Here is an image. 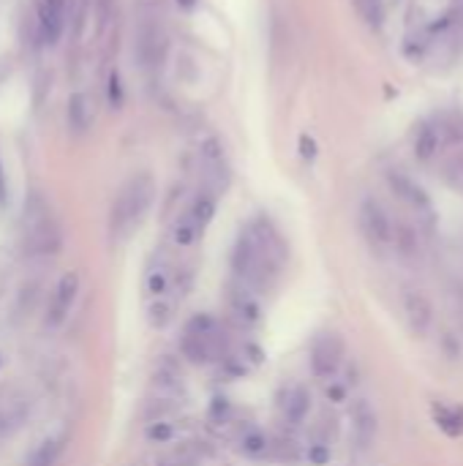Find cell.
<instances>
[{
  "instance_id": "cell-10",
  "label": "cell",
  "mask_w": 463,
  "mask_h": 466,
  "mask_svg": "<svg viewBox=\"0 0 463 466\" xmlns=\"http://www.w3.org/2000/svg\"><path fill=\"white\" fill-rule=\"evenodd\" d=\"M401 306H404V317L409 322V330L415 336H428V330L434 328V303L423 289H404L401 295Z\"/></svg>"
},
{
  "instance_id": "cell-6",
  "label": "cell",
  "mask_w": 463,
  "mask_h": 466,
  "mask_svg": "<svg viewBox=\"0 0 463 466\" xmlns=\"http://www.w3.org/2000/svg\"><path fill=\"white\" fill-rule=\"evenodd\" d=\"M347 358V344L338 333H317L311 341V374L317 380H333Z\"/></svg>"
},
{
  "instance_id": "cell-29",
  "label": "cell",
  "mask_w": 463,
  "mask_h": 466,
  "mask_svg": "<svg viewBox=\"0 0 463 466\" xmlns=\"http://www.w3.org/2000/svg\"><path fill=\"white\" fill-rule=\"evenodd\" d=\"M306 459L314 466H325L330 461V445H327V442H314V445H308Z\"/></svg>"
},
{
  "instance_id": "cell-7",
  "label": "cell",
  "mask_w": 463,
  "mask_h": 466,
  "mask_svg": "<svg viewBox=\"0 0 463 466\" xmlns=\"http://www.w3.org/2000/svg\"><path fill=\"white\" fill-rule=\"evenodd\" d=\"M202 156V172H205V188L216 197H224V191L232 183V172L226 164V153L224 145L218 139H207L199 150Z\"/></svg>"
},
{
  "instance_id": "cell-4",
  "label": "cell",
  "mask_w": 463,
  "mask_h": 466,
  "mask_svg": "<svg viewBox=\"0 0 463 466\" xmlns=\"http://www.w3.org/2000/svg\"><path fill=\"white\" fill-rule=\"evenodd\" d=\"M180 350L191 363H210L221 350V328H218V322L213 317H207V314L194 317L186 325Z\"/></svg>"
},
{
  "instance_id": "cell-28",
  "label": "cell",
  "mask_w": 463,
  "mask_h": 466,
  "mask_svg": "<svg viewBox=\"0 0 463 466\" xmlns=\"http://www.w3.org/2000/svg\"><path fill=\"white\" fill-rule=\"evenodd\" d=\"M145 434H147L150 442L164 445V442H172L177 437V429L172 423H166V420H153V423H147V431Z\"/></svg>"
},
{
  "instance_id": "cell-11",
  "label": "cell",
  "mask_w": 463,
  "mask_h": 466,
  "mask_svg": "<svg viewBox=\"0 0 463 466\" xmlns=\"http://www.w3.org/2000/svg\"><path fill=\"white\" fill-rule=\"evenodd\" d=\"M175 273H177V268L172 265V259L164 251H158L153 257V262L147 265V273H145V295H147V300L172 298V292H175Z\"/></svg>"
},
{
  "instance_id": "cell-27",
  "label": "cell",
  "mask_w": 463,
  "mask_h": 466,
  "mask_svg": "<svg viewBox=\"0 0 463 466\" xmlns=\"http://www.w3.org/2000/svg\"><path fill=\"white\" fill-rule=\"evenodd\" d=\"M442 126V137H445V147L448 145H463V115L461 112H448L439 117Z\"/></svg>"
},
{
  "instance_id": "cell-1",
  "label": "cell",
  "mask_w": 463,
  "mask_h": 466,
  "mask_svg": "<svg viewBox=\"0 0 463 466\" xmlns=\"http://www.w3.org/2000/svg\"><path fill=\"white\" fill-rule=\"evenodd\" d=\"M153 202H156V180H153V175H147V172L131 175L120 186V191H117L115 202H112V210H109V232H112V238L115 240H128L139 229V224L147 218Z\"/></svg>"
},
{
  "instance_id": "cell-31",
  "label": "cell",
  "mask_w": 463,
  "mask_h": 466,
  "mask_svg": "<svg viewBox=\"0 0 463 466\" xmlns=\"http://www.w3.org/2000/svg\"><path fill=\"white\" fill-rule=\"evenodd\" d=\"M300 156L306 158V161H314L317 158V142L311 139V137H300Z\"/></svg>"
},
{
  "instance_id": "cell-21",
  "label": "cell",
  "mask_w": 463,
  "mask_h": 466,
  "mask_svg": "<svg viewBox=\"0 0 463 466\" xmlns=\"http://www.w3.org/2000/svg\"><path fill=\"white\" fill-rule=\"evenodd\" d=\"M434 420L448 437H463V407L458 404H434Z\"/></svg>"
},
{
  "instance_id": "cell-8",
  "label": "cell",
  "mask_w": 463,
  "mask_h": 466,
  "mask_svg": "<svg viewBox=\"0 0 463 466\" xmlns=\"http://www.w3.org/2000/svg\"><path fill=\"white\" fill-rule=\"evenodd\" d=\"M388 183H390L393 194H396L404 205H409L420 218L434 221V202H431L428 191H426L418 180H412V177H409L407 172H401V169H390V172H388Z\"/></svg>"
},
{
  "instance_id": "cell-14",
  "label": "cell",
  "mask_w": 463,
  "mask_h": 466,
  "mask_svg": "<svg viewBox=\"0 0 463 466\" xmlns=\"http://www.w3.org/2000/svg\"><path fill=\"white\" fill-rule=\"evenodd\" d=\"M259 292H254L248 284H243V281H237L235 287H232V295H229V309H232V314H235V319L240 322V325H248V328H254V325H259V319H262V306H259V298H257Z\"/></svg>"
},
{
  "instance_id": "cell-22",
  "label": "cell",
  "mask_w": 463,
  "mask_h": 466,
  "mask_svg": "<svg viewBox=\"0 0 463 466\" xmlns=\"http://www.w3.org/2000/svg\"><path fill=\"white\" fill-rule=\"evenodd\" d=\"M237 448L246 459H265L270 453V437L259 429H246L237 440Z\"/></svg>"
},
{
  "instance_id": "cell-2",
  "label": "cell",
  "mask_w": 463,
  "mask_h": 466,
  "mask_svg": "<svg viewBox=\"0 0 463 466\" xmlns=\"http://www.w3.org/2000/svg\"><path fill=\"white\" fill-rule=\"evenodd\" d=\"M22 243L30 257H49L60 248V227L41 197H30L22 216Z\"/></svg>"
},
{
  "instance_id": "cell-19",
  "label": "cell",
  "mask_w": 463,
  "mask_h": 466,
  "mask_svg": "<svg viewBox=\"0 0 463 466\" xmlns=\"http://www.w3.org/2000/svg\"><path fill=\"white\" fill-rule=\"evenodd\" d=\"M93 115H96L93 98L87 93H74L68 101V126L74 131H87L93 123Z\"/></svg>"
},
{
  "instance_id": "cell-17",
  "label": "cell",
  "mask_w": 463,
  "mask_h": 466,
  "mask_svg": "<svg viewBox=\"0 0 463 466\" xmlns=\"http://www.w3.org/2000/svg\"><path fill=\"white\" fill-rule=\"evenodd\" d=\"M352 420H355V442H357V448L368 451L374 445V440H377V412L371 410L368 401H357Z\"/></svg>"
},
{
  "instance_id": "cell-24",
  "label": "cell",
  "mask_w": 463,
  "mask_h": 466,
  "mask_svg": "<svg viewBox=\"0 0 463 466\" xmlns=\"http://www.w3.org/2000/svg\"><path fill=\"white\" fill-rule=\"evenodd\" d=\"M404 259L415 262L420 257V235L412 224H396V246H393Z\"/></svg>"
},
{
  "instance_id": "cell-25",
  "label": "cell",
  "mask_w": 463,
  "mask_h": 466,
  "mask_svg": "<svg viewBox=\"0 0 463 466\" xmlns=\"http://www.w3.org/2000/svg\"><path fill=\"white\" fill-rule=\"evenodd\" d=\"M175 309H177V303H175V298H161V300H147V322L153 325V328H166L172 319H175Z\"/></svg>"
},
{
  "instance_id": "cell-26",
  "label": "cell",
  "mask_w": 463,
  "mask_h": 466,
  "mask_svg": "<svg viewBox=\"0 0 463 466\" xmlns=\"http://www.w3.org/2000/svg\"><path fill=\"white\" fill-rule=\"evenodd\" d=\"M352 3H355L357 16H360L368 27L379 30V27L385 25V0H352Z\"/></svg>"
},
{
  "instance_id": "cell-16",
  "label": "cell",
  "mask_w": 463,
  "mask_h": 466,
  "mask_svg": "<svg viewBox=\"0 0 463 466\" xmlns=\"http://www.w3.org/2000/svg\"><path fill=\"white\" fill-rule=\"evenodd\" d=\"M281 412H284V420L289 423V429H300L311 412V393L303 385H295L287 393V399L281 401Z\"/></svg>"
},
{
  "instance_id": "cell-23",
  "label": "cell",
  "mask_w": 463,
  "mask_h": 466,
  "mask_svg": "<svg viewBox=\"0 0 463 466\" xmlns=\"http://www.w3.org/2000/svg\"><path fill=\"white\" fill-rule=\"evenodd\" d=\"M199 238H202V229H199L186 213H180V218H177V221L172 224V229H169L172 246H175V248H191Z\"/></svg>"
},
{
  "instance_id": "cell-5",
  "label": "cell",
  "mask_w": 463,
  "mask_h": 466,
  "mask_svg": "<svg viewBox=\"0 0 463 466\" xmlns=\"http://www.w3.org/2000/svg\"><path fill=\"white\" fill-rule=\"evenodd\" d=\"M134 52H136V63L145 71H158L164 66L166 52H169V35L156 16H142L136 22Z\"/></svg>"
},
{
  "instance_id": "cell-15",
  "label": "cell",
  "mask_w": 463,
  "mask_h": 466,
  "mask_svg": "<svg viewBox=\"0 0 463 466\" xmlns=\"http://www.w3.org/2000/svg\"><path fill=\"white\" fill-rule=\"evenodd\" d=\"M445 147V137H442V126L439 120H426L420 123V128L415 131V142H412V153L418 161L428 164L439 156V150Z\"/></svg>"
},
{
  "instance_id": "cell-12",
  "label": "cell",
  "mask_w": 463,
  "mask_h": 466,
  "mask_svg": "<svg viewBox=\"0 0 463 466\" xmlns=\"http://www.w3.org/2000/svg\"><path fill=\"white\" fill-rule=\"evenodd\" d=\"M76 295H79V276L74 270H68L57 281V287H55V292L49 298V309H46V325L49 328H60L65 322L68 311L74 309Z\"/></svg>"
},
{
  "instance_id": "cell-20",
  "label": "cell",
  "mask_w": 463,
  "mask_h": 466,
  "mask_svg": "<svg viewBox=\"0 0 463 466\" xmlns=\"http://www.w3.org/2000/svg\"><path fill=\"white\" fill-rule=\"evenodd\" d=\"M63 448H65V434H52L27 456L25 466H55L60 453H63Z\"/></svg>"
},
{
  "instance_id": "cell-13",
  "label": "cell",
  "mask_w": 463,
  "mask_h": 466,
  "mask_svg": "<svg viewBox=\"0 0 463 466\" xmlns=\"http://www.w3.org/2000/svg\"><path fill=\"white\" fill-rule=\"evenodd\" d=\"M35 19H38V33L46 44L60 41L68 25V0H38Z\"/></svg>"
},
{
  "instance_id": "cell-3",
  "label": "cell",
  "mask_w": 463,
  "mask_h": 466,
  "mask_svg": "<svg viewBox=\"0 0 463 466\" xmlns=\"http://www.w3.org/2000/svg\"><path fill=\"white\" fill-rule=\"evenodd\" d=\"M360 235L366 238L374 254H388L396 246V221L385 210V205L374 197H366L357 208Z\"/></svg>"
},
{
  "instance_id": "cell-18",
  "label": "cell",
  "mask_w": 463,
  "mask_h": 466,
  "mask_svg": "<svg viewBox=\"0 0 463 466\" xmlns=\"http://www.w3.org/2000/svg\"><path fill=\"white\" fill-rule=\"evenodd\" d=\"M216 208H218V197L216 194H210L207 188L205 191H199L194 199H191V205L183 210L202 232L207 229V224L213 221V216H216Z\"/></svg>"
},
{
  "instance_id": "cell-30",
  "label": "cell",
  "mask_w": 463,
  "mask_h": 466,
  "mask_svg": "<svg viewBox=\"0 0 463 466\" xmlns=\"http://www.w3.org/2000/svg\"><path fill=\"white\" fill-rule=\"evenodd\" d=\"M325 396H327V401H333V404H344V401H347V388H344V385H336V382L330 380Z\"/></svg>"
},
{
  "instance_id": "cell-9",
  "label": "cell",
  "mask_w": 463,
  "mask_h": 466,
  "mask_svg": "<svg viewBox=\"0 0 463 466\" xmlns=\"http://www.w3.org/2000/svg\"><path fill=\"white\" fill-rule=\"evenodd\" d=\"M30 418V401L11 388H0V442L14 437Z\"/></svg>"
}]
</instances>
